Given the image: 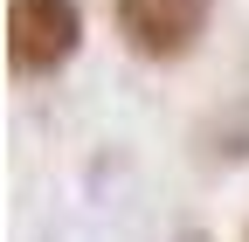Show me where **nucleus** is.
Wrapping results in <instances>:
<instances>
[{
	"instance_id": "f03ea898",
	"label": "nucleus",
	"mask_w": 249,
	"mask_h": 242,
	"mask_svg": "<svg viewBox=\"0 0 249 242\" xmlns=\"http://www.w3.org/2000/svg\"><path fill=\"white\" fill-rule=\"evenodd\" d=\"M111 28L118 42L152 69H173L187 63L208 28H214V0H111Z\"/></svg>"
},
{
	"instance_id": "20e7f679",
	"label": "nucleus",
	"mask_w": 249,
	"mask_h": 242,
	"mask_svg": "<svg viewBox=\"0 0 249 242\" xmlns=\"http://www.w3.org/2000/svg\"><path fill=\"white\" fill-rule=\"evenodd\" d=\"M242 242H249V222H242Z\"/></svg>"
},
{
	"instance_id": "f257e3e1",
	"label": "nucleus",
	"mask_w": 249,
	"mask_h": 242,
	"mask_svg": "<svg viewBox=\"0 0 249 242\" xmlns=\"http://www.w3.org/2000/svg\"><path fill=\"white\" fill-rule=\"evenodd\" d=\"M90 14L83 0H7V69L21 83H49L83 55Z\"/></svg>"
},
{
	"instance_id": "7ed1b4c3",
	"label": "nucleus",
	"mask_w": 249,
	"mask_h": 242,
	"mask_svg": "<svg viewBox=\"0 0 249 242\" xmlns=\"http://www.w3.org/2000/svg\"><path fill=\"white\" fill-rule=\"evenodd\" d=\"M173 242H214V235H208V228H180Z\"/></svg>"
}]
</instances>
